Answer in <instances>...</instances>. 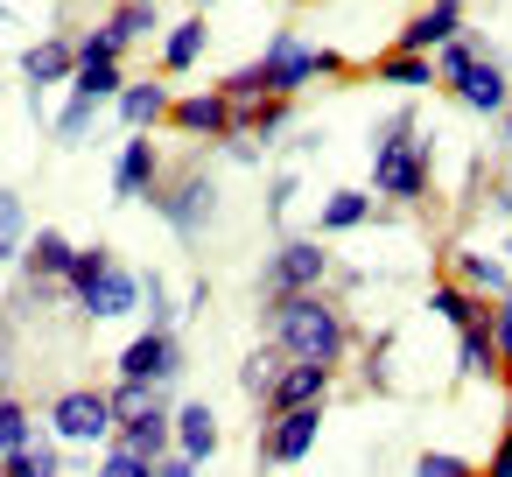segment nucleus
I'll list each match as a JSON object with an SVG mask.
<instances>
[{"label": "nucleus", "mask_w": 512, "mask_h": 477, "mask_svg": "<svg viewBox=\"0 0 512 477\" xmlns=\"http://www.w3.org/2000/svg\"><path fill=\"white\" fill-rule=\"evenodd\" d=\"M267 344L281 351V358H309V365H344V351H351V316L323 295V288H309V295H288V302H267Z\"/></svg>", "instance_id": "obj_1"}, {"label": "nucleus", "mask_w": 512, "mask_h": 477, "mask_svg": "<svg viewBox=\"0 0 512 477\" xmlns=\"http://www.w3.org/2000/svg\"><path fill=\"white\" fill-rule=\"evenodd\" d=\"M435 148H428V134L414 127V113H393L386 127H379V148H372V197L379 204H393V211H414V204H428V190H435Z\"/></svg>", "instance_id": "obj_2"}, {"label": "nucleus", "mask_w": 512, "mask_h": 477, "mask_svg": "<svg viewBox=\"0 0 512 477\" xmlns=\"http://www.w3.org/2000/svg\"><path fill=\"white\" fill-rule=\"evenodd\" d=\"M309 78H351V57L316 50V43H302V36H274L267 57H253L246 71H232L218 92H225V99H260V92H288V99H295Z\"/></svg>", "instance_id": "obj_3"}, {"label": "nucleus", "mask_w": 512, "mask_h": 477, "mask_svg": "<svg viewBox=\"0 0 512 477\" xmlns=\"http://www.w3.org/2000/svg\"><path fill=\"white\" fill-rule=\"evenodd\" d=\"M64 295H71V309H78L85 323H113V316H134L141 274H127L106 246H85V253L71 260V274H64Z\"/></svg>", "instance_id": "obj_4"}, {"label": "nucleus", "mask_w": 512, "mask_h": 477, "mask_svg": "<svg viewBox=\"0 0 512 477\" xmlns=\"http://www.w3.org/2000/svg\"><path fill=\"white\" fill-rule=\"evenodd\" d=\"M155 197V211L183 232V239H197V232H211V218H218V176L211 169H162V183L148 190Z\"/></svg>", "instance_id": "obj_5"}, {"label": "nucleus", "mask_w": 512, "mask_h": 477, "mask_svg": "<svg viewBox=\"0 0 512 477\" xmlns=\"http://www.w3.org/2000/svg\"><path fill=\"white\" fill-rule=\"evenodd\" d=\"M323 281H330L323 239L295 232V239H281V246L267 253V267H260V302H288V295H309V288H323Z\"/></svg>", "instance_id": "obj_6"}, {"label": "nucleus", "mask_w": 512, "mask_h": 477, "mask_svg": "<svg viewBox=\"0 0 512 477\" xmlns=\"http://www.w3.org/2000/svg\"><path fill=\"white\" fill-rule=\"evenodd\" d=\"M316 435H323V400L316 407H281V414H260V470H288V463H302L309 449H316Z\"/></svg>", "instance_id": "obj_7"}, {"label": "nucleus", "mask_w": 512, "mask_h": 477, "mask_svg": "<svg viewBox=\"0 0 512 477\" xmlns=\"http://www.w3.org/2000/svg\"><path fill=\"white\" fill-rule=\"evenodd\" d=\"M50 435L57 442H113V400H106V386H64L50 400Z\"/></svg>", "instance_id": "obj_8"}, {"label": "nucleus", "mask_w": 512, "mask_h": 477, "mask_svg": "<svg viewBox=\"0 0 512 477\" xmlns=\"http://www.w3.org/2000/svg\"><path fill=\"white\" fill-rule=\"evenodd\" d=\"M183 372V337L169 323H148L127 351H120V379H141V386H176Z\"/></svg>", "instance_id": "obj_9"}, {"label": "nucleus", "mask_w": 512, "mask_h": 477, "mask_svg": "<svg viewBox=\"0 0 512 477\" xmlns=\"http://www.w3.org/2000/svg\"><path fill=\"white\" fill-rule=\"evenodd\" d=\"M162 127H176L183 141H225V134H232V99H225V92H190V99H169Z\"/></svg>", "instance_id": "obj_10"}, {"label": "nucleus", "mask_w": 512, "mask_h": 477, "mask_svg": "<svg viewBox=\"0 0 512 477\" xmlns=\"http://www.w3.org/2000/svg\"><path fill=\"white\" fill-rule=\"evenodd\" d=\"M113 442L120 449H134V456H169L176 449V400H155V407H141V414H127V421H113Z\"/></svg>", "instance_id": "obj_11"}, {"label": "nucleus", "mask_w": 512, "mask_h": 477, "mask_svg": "<svg viewBox=\"0 0 512 477\" xmlns=\"http://www.w3.org/2000/svg\"><path fill=\"white\" fill-rule=\"evenodd\" d=\"M330 400V365H309V358H288L281 379L260 393V414H281V407H316Z\"/></svg>", "instance_id": "obj_12"}, {"label": "nucleus", "mask_w": 512, "mask_h": 477, "mask_svg": "<svg viewBox=\"0 0 512 477\" xmlns=\"http://www.w3.org/2000/svg\"><path fill=\"white\" fill-rule=\"evenodd\" d=\"M295 127V99L288 92H260V99H232V134H246V141H281Z\"/></svg>", "instance_id": "obj_13"}, {"label": "nucleus", "mask_w": 512, "mask_h": 477, "mask_svg": "<svg viewBox=\"0 0 512 477\" xmlns=\"http://www.w3.org/2000/svg\"><path fill=\"white\" fill-rule=\"evenodd\" d=\"M449 92H456V106H463V113H477V120H491V113H505V106H512V85H505L498 57H477Z\"/></svg>", "instance_id": "obj_14"}, {"label": "nucleus", "mask_w": 512, "mask_h": 477, "mask_svg": "<svg viewBox=\"0 0 512 477\" xmlns=\"http://www.w3.org/2000/svg\"><path fill=\"white\" fill-rule=\"evenodd\" d=\"M162 183V148H155V134H127V148H120V162H113V197L127 204V197H148Z\"/></svg>", "instance_id": "obj_15"}, {"label": "nucleus", "mask_w": 512, "mask_h": 477, "mask_svg": "<svg viewBox=\"0 0 512 477\" xmlns=\"http://www.w3.org/2000/svg\"><path fill=\"white\" fill-rule=\"evenodd\" d=\"M456 29H463V0H428V8H414V22L400 29L393 50H421V57H428V50H442Z\"/></svg>", "instance_id": "obj_16"}, {"label": "nucleus", "mask_w": 512, "mask_h": 477, "mask_svg": "<svg viewBox=\"0 0 512 477\" xmlns=\"http://www.w3.org/2000/svg\"><path fill=\"white\" fill-rule=\"evenodd\" d=\"M162 113H169V85L162 78H127L120 85V99H113V120L127 127V134H148V127H162Z\"/></svg>", "instance_id": "obj_17"}, {"label": "nucleus", "mask_w": 512, "mask_h": 477, "mask_svg": "<svg viewBox=\"0 0 512 477\" xmlns=\"http://www.w3.org/2000/svg\"><path fill=\"white\" fill-rule=\"evenodd\" d=\"M71 71H78V50H71L64 36H43V43L22 50V85H29V92H43V85H71Z\"/></svg>", "instance_id": "obj_18"}, {"label": "nucleus", "mask_w": 512, "mask_h": 477, "mask_svg": "<svg viewBox=\"0 0 512 477\" xmlns=\"http://www.w3.org/2000/svg\"><path fill=\"white\" fill-rule=\"evenodd\" d=\"M71 260H78V246H71L64 232H36L29 253H22V281H50V288H64Z\"/></svg>", "instance_id": "obj_19"}, {"label": "nucleus", "mask_w": 512, "mask_h": 477, "mask_svg": "<svg viewBox=\"0 0 512 477\" xmlns=\"http://www.w3.org/2000/svg\"><path fill=\"white\" fill-rule=\"evenodd\" d=\"M456 372H463V379H491V372H505V365H498V344H491V316H484V309L456 330Z\"/></svg>", "instance_id": "obj_20"}, {"label": "nucleus", "mask_w": 512, "mask_h": 477, "mask_svg": "<svg viewBox=\"0 0 512 477\" xmlns=\"http://www.w3.org/2000/svg\"><path fill=\"white\" fill-rule=\"evenodd\" d=\"M176 456H190V463H211L218 456V414L204 400H183L176 407Z\"/></svg>", "instance_id": "obj_21"}, {"label": "nucleus", "mask_w": 512, "mask_h": 477, "mask_svg": "<svg viewBox=\"0 0 512 477\" xmlns=\"http://www.w3.org/2000/svg\"><path fill=\"white\" fill-rule=\"evenodd\" d=\"M0 477H64V449H57V435H29L22 449H8L0 456Z\"/></svg>", "instance_id": "obj_22"}, {"label": "nucleus", "mask_w": 512, "mask_h": 477, "mask_svg": "<svg viewBox=\"0 0 512 477\" xmlns=\"http://www.w3.org/2000/svg\"><path fill=\"white\" fill-rule=\"evenodd\" d=\"M211 50V29H204V15H183L169 36H162V71L169 78H183V71H197V57Z\"/></svg>", "instance_id": "obj_23"}, {"label": "nucleus", "mask_w": 512, "mask_h": 477, "mask_svg": "<svg viewBox=\"0 0 512 477\" xmlns=\"http://www.w3.org/2000/svg\"><path fill=\"white\" fill-rule=\"evenodd\" d=\"M379 85H400V92H428L435 85V57H421V50H386V57H372L365 64Z\"/></svg>", "instance_id": "obj_24"}, {"label": "nucleus", "mask_w": 512, "mask_h": 477, "mask_svg": "<svg viewBox=\"0 0 512 477\" xmlns=\"http://www.w3.org/2000/svg\"><path fill=\"white\" fill-rule=\"evenodd\" d=\"M372 211H379V197H372V190H330V197H323V211H316V232H365V225H372Z\"/></svg>", "instance_id": "obj_25"}, {"label": "nucleus", "mask_w": 512, "mask_h": 477, "mask_svg": "<svg viewBox=\"0 0 512 477\" xmlns=\"http://www.w3.org/2000/svg\"><path fill=\"white\" fill-rule=\"evenodd\" d=\"M449 281L470 288V295H505V288H512V281H505V260H498V253H477V246H463V253L449 260Z\"/></svg>", "instance_id": "obj_26"}, {"label": "nucleus", "mask_w": 512, "mask_h": 477, "mask_svg": "<svg viewBox=\"0 0 512 477\" xmlns=\"http://www.w3.org/2000/svg\"><path fill=\"white\" fill-rule=\"evenodd\" d=\"M106 29H113V36H120L127 50H134L141 36H155V29H162V8H155V0H113Z\"/></svg>", "instance_id": "obj_27"}, {"label": "nucleus", "mask_w": 512, "mask_h": 477, "mask_svg": "<svg viewBox=\"0 0 512 477\" xmlns=\"http://www.w3.org/2000/svg\"><path fill=\"white\" fill-rule=\"evenodd\" d=\"M120 85H127L120 64H78V71H71V92H85V99H99V106H113Z\"/></svg>", "instance_id": "obj_28"}, {"label": "nucleus", "mask_w": 512, "mask_h": 477, "mask_svg": "<svg viewBox=\"0 0 512 477\" xmlns=\"http://www.w3.org/2000/svg\"><path fill=\"white\" fill-rule=\"evenodd\" d=\"M36 435V414H29V400L22 393H0V456H8V449H22Z\"/></svg>", "instance_id": "obj_29"}, {"label": "nucleus", "mask_w": 512, "mask_h": 477, "mask_svg": "<svg viewBox=\"0 0 512 477\" xmlns=\"http://www.w3.org/2000/svg\"><path fill=\"white\" fill-rule=\"evenodd\" d=\"M92 120H99V99L71 92V99H64V113L50 120V134H57V141H85V134H92Z\"/></svg>", "instance_id": "obj_30"}, {"label": "nucleus", "mask_w": 512, "mask_h": 477, "mask_svg": "<svg viewBox=\"0 0 512 477\" xmlns=\"http://www.w3.org/2000/svg\"><path fill=\"white\" fill-rule=\"evenodd\" d=\"M428 309H435V316H442V323H456V330H463V323H470V316H477V309H484V302H477V295H470V288H456V281H442V288H435V295H428Z\"/></svg>", "instance_id": "obj_31"}, {"label": "nucleus", "mask_w": 512, "mask_h": 477, "mask_svg": "<svg viewBox=\"0 0 512 477\" xmlns=\"http://www.w3.org/2000/svg\"><path fill=\"white\" fill-rule=\"evenodd\" d=\"M281 365H288V358H281L274 344H260V351H253V358L239 365V386H246V400H253V393H267V386L281 379Z\"/></svg>", "instance_id": "obj_32"}, {"label": "nucleus", "mask_w": 512, "mask_h": 477, "mask_svg": "<svg viewBox=\"0 0 512 477\" xmlns=\"http://www.w3.org/2000/svg\"><path fill=\"white\" fill-rule=\"evenodd\" d=\"M71 50H78V64H120V57H127V43H120L106 22H99V29H85Z\"/></svg>", "instance_id": "obj_33"}, {"label": "nucleus", "mask_w": 512, "mask_h": 477, "mask_svg": "<svg viewBox=\"0 0 512 477\" xmlns=\"http://www.w3.org/2000/svg\"><path fill=\"white\" fill-rule=\"evenodd\" d=\"M414 477H477V463L456 456V449H421L414 456Z\"/></svg>", "instance_id": "obj_34"}, {"label": "nucleus", "mask_w": 512, "mask_h": 477, "mask_svg": "<svg viewBox=\"0 0 512 477\" xmlns=\"http://www.w3.org/2000/svg\"><path fill=\"white\" fill-rule=\"evenodd\" d=\"M484 316H491V344H498V365L512 372V288H505V295H498V302H491Z\"/></svg>", "instance_id": "obj_35"}, {"label": "nucleus", "mask_w": 512, "mask_h": 477, "mask_svg": "<svg viewBox=\"0 0 512 477\" xmlns=\"http://www.w3.org/2000/svg\"><path fill=\"white\" fill-rule=\"evenodd\" d=\"M99 477H155V463H148V456H134V449H120V442H113V449H106V463H99Z\"/></svg>", "instance_id": "obj_36"}, {"label": "nucleus", "mask_w": 512, "mask_h": 477, "mask_svg": "<svg viewBox=\"0 0 512 477\" xmlns=\"http://www.w3.org/2000/svg\"><path fill=\"white\" fill-rule=\"evenodd\" d=\"M22 225H29L22 197H15V190H0V239H15V246H22Z\"/></svg>", "instance_id": "obj_37"}, {"label": "nucleus", "mask_w": 512, "mask_h": 477, "mask_svg": "<svg viewBox=\"0 0 512 477\" xmlns=\"http://www.w3.org/2000/svg\"><path fill=\"white\" fill-rule=\"evenodd\" d=\"M484 477H512V428L498 435V449H491V463H484Z\"/></svg>", "instance_id": "obj_38"}, {"label": "nucleus", "mask_w": 512, "mask_h": 477, "mask_svg": "<svg viewBox=\"0 0 512 477\" xmlns=\"http://www.w3.org/2000/svg\"><path fill=\"white\" fill-rule=\"evenodd\" d=\"M155 477H197V463H190V456H176V449H169V456H155Z\"/></svg>", "instance_id": "obj_39"}, {"label": "nucleus", "mask_w": 512, "mask_h": 477, "mask_svg": "<svg viewBox=\"0 0 512 477\" xmlns=\"http://www.w3.org/2000/svg\"><path fill=\"white\" fill-rule=\"evenodd\" d=\"M505 428H512V372H505Z\"/></svg>", "instance_id": "obj_40"}, {"label": "nucleus", "mask_w": 512, "mask_h": 477, "mask_svg": "<svg viewBox=\"0 0 512 477\" xmlns=\"http://www.w3.org/2000/svg\"><path fill=\"white\" fill-rule=\"evenodd\" d=\"M8 260H15V239H0V267H8Z\"/></svg>", "instance_id": "obj_41"}, {"label": "nucleus", "mask_w": 512, "mask_h": 477, "mask_svg": "<svg viewBox=\"0 0 512 477\" xmlns=\"http://www.w3.org/2000/svg\"><path fill=\"white\" fill-rule=\"evenodd\" d=\"M498 120H505V148H512V106H505V113H498Z\"/></svg>", "instance_id": "obj_42"}, {"label": "nucleus", "mask_w": 512, "mask_h": 477, "mask_svg": "<svg viewBox=\"0 0 512 477\" xmlns=\"http://www.w3.org/2000/svg\"><path fill=\"white\" fill-rule=\"evenodd\" d=\"M0 22H8V0H0Z\"/></svg>", "instance_id": "obj_43"}]
</instances>
